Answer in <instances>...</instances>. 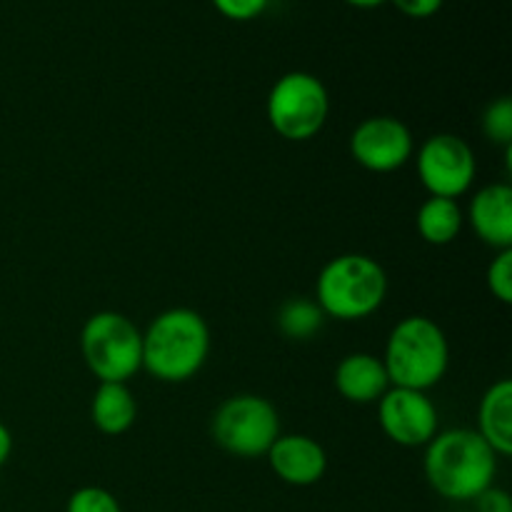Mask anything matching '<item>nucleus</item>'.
Returning <instances> with one entry per match:
<instances>
[{"label":"nucleus","mask_w":512,"mask_h":512,"mask_svg":"<svg viewBox=\"0 0 512 512\" xmlns=\"http://www.w3.org/2000/svg\"><path fill=\"white\" fill-rule=\"evenodd\" d=\"M425 480L450 503H473L495 485L498 455L475 430L455 428L438 433L425 445Z\"/></svg>","instance_id":"1"},{"label":"nucleus","mask_w":512,"mask_h":512,"mask_svg":"<svg viewBox=\"0 0 512 512\" xmlns=\"http://www.w3.org/2000/svg\"><path fill=\"white\" fill-rule=\"evenodd\" d=\"M208 355L210 328L198 310H165L143 333V368L160 383H188Z\"/></svg>","instance_id":"2"},{"label":"nucleus","mask_w":512,"mask_h":512,"mask_svg":"<svg viewBox=\"0 0 512 512\" xmlns=\"http://www.w3.org/2000/svg\"><path fill=\"white\" fill-rule=\"evenodd\" d=\"M383 365L393 388L428 393L448 373L450 345L443 328L425 315H408L388 335Z\"/></svg>","instance_id":"3"},{"label":"nucleus","mask_w":512,"mask_h":512,"mask_svg":"<svg viewBox=\"0 0 512 512\" xmlns=\"http://www.w3.org/2000/svg\"><path fill=\"white\" fill-rule=\"evenodd\" d=\"M388 295V275L370 255L345 253L325 263L315 283V303L325 318L363 320L383 305Z\"/></svg>","instance_id":"4"},{"label":"nucleus","mask_w":512,"mask_h":512,"mask_svg":"<svg viewBox=\"0 0 512 512\" xmlns=\"http://www.w3.org/2000/svg\"><path fill=\"white\" fill-rule=\"evenodd\" d=\"M80 353L100 383H128L143 368V333L115 310H100L80 330Z\"/></svg>","instance_id":"5"},{"label":"nucleus","mask_w":512,"mask_h":512,"mask_svg":"<svg viewBox=\"0 0 512 512\" xmlns=\"http://www.w3.org/2000/svg\"><path fill=\"white\" fill-rule=\"evenodd\" d=\"M268 123L290 143L313 140L330 113V95L323 80L305 70H293L275 80L268 93Z\"/></svg>","instance_id":"6"},{"label":"nucleus","mask_w":512,"mask_h":512,"mask_svg":"<svg viewBox=\"0 0 512 512\" xmlns=\"http://www.w3.org/2000/svg\"><path fill=\"white\" fill-rule=\"evenodd\" d=\"M210 433L218 448L235 458H263L280 438L278 410L260 395H233L215 410Z\"/></svg>","instance_id":"7"},{"label":"nucleus","mask_w":512,"mask_h":512,"mask_svg":"<svg viewBox=\"0 0 512 512\" xmlns=\"http://www.w3.org/2000/svg\"><path fill=\"white\" fill-rule=\"evenodd\" d=\"M415 168L423 188L433 198H460L475 180V153L460 135H430L415 155Z\"/></svg>","instance_id":"8"},{"label":"nucleus","mask_w":512,"mask_h":512,"mask_svg":"<svg viewBox=\"0 0 512 512\" xmlns=\"http://www.w3.org/2000/svg\"><path fill=\"white\" fill-rule=\"evenodd\" d=\"M413 133L393 115L365 118L350 135V155L370 173H393L413 158Z\"/></svg>","instance_id":"9"},{"label":"nucleus","mask_w":512,"mask_h":512,"mask_svg":"<svg viewBox=\"0 0 512 512\" xmlns=\"http://www.w3.org/2000/svg\"><path fill=\"white\" fill-rule=\"evenodd\" d=\"M378 420L383 433L403 448H423L438 435V408L420 390L390 385L378 400Z\"/></svg>","instance_id":"10"},{"label":"nucleus","mask_w":512,"mask_h":512,"mask_svg":"<svg viewBox=\"0 0 512 512\" xmlns=\"http://www.w3.org/2000/svg\"><path fill=\"white\" fill-rule=\"evenodd\" d=\"M268 463L273 473L293 488H310L320 483L328 470V455L318 440L308 435H280L268 450Z\"/></svg>","instance_id":"11"},{"label":"nucleus","mask_w":512,"mask_h":512,"mask_svg":"<svg viewBox=\"0 0 512 512\" xmlns=\"http://www.w3.org/2000/svg\"><path fill=\"white\" fill-rule=\"evenodd\" d=\"M468 220L475 235L493 250L512 248V188L508 183H493L473 195Z\"/></svg>","instance_id":"12"},{"label":"nucleus","mask_w":512,"mask_h":512,"mask_svg":"<svg viewBox=\"0 0 512 512\" xmlns=\"http://www.w3.org/2000/svg\"><path fill=\"white\" fill-rule=\"evenodd\" d=\"M335 390L353 405L378 403L390 388L383 358L370 353H350L335 368Z\"/></svg>","instance_id":"13"},{"label":"nucleus","mask_w":512,"mask_h":512,"mask_svg":"<svg viewBox=\"0 0 512 512\" xmlns=\"http://www.w3.org/2000/svg\"><path fill=\"white\" fill-rule=\"evenodd\" d=\"M475 433L490 445L498 458H508L512 453V383L508 378L498 380L485 390Z\"/></svg>","instance_id":"14"},{"label":"nucleus","mask_w":512,"mask_h":512,"mask_svg":"<svg viewBox=\"0 0 512 512\" xmlns=\"http://www.w3.org/2000/svg\"><path fill=\"white\" fill-rule=\"evenodd\" d=\"M138 418V403L128 383H100L90 400V420L103 435H123Z\"/></svg>","instance_id":"15"},{"label":"nucleus","mask_w":512,"mask_h":512,"mask_svg":"<svg viewBox=\"0 0 512 512\" xmlns=\"http://www.w3.org/2000/svg\"><path fill=\"white\" fill-rule=\"evenodd\" d=\"M463 210H460L458 200L450 198H433L430 195L418 210V233L425 243L430 245H450L463 230Z\"/></svg>","instance_id":"16"},{"label":"nucleus","mask_w":512,"mask_h":512,"mask_svg":"<svg viewBox=\"0 0 512 512\" xmlns=\"http://www.w3.org/2000/svg\"><path fill=\"white\" fill-rule=\"evenodd\" d=\"M278 330L288 340H310L323 330L325 313L320 305L310 298H290L278 310Z\"/></svg>","instance_id":"17"},{"label":"nucleus","mask_w":512,"mask_h":512,"mask_svg":"<svg viewBox=\"0 0 512 512\" xmlns=\"http://www.w3.org/2000/svg\"><path fill=\"white\" fill-rule=\"evenodd\" d=\"M483 133L490 143L500 148H512V100L498 98L485 108L483 113Z\"/></svg>","instance_id":"18"},{"label":"nucleus","mask_w":512,"mask_h":512,"mask_svg":"<svg viewBox=\"0 0 512 512\" xmlns=\"http://www.w3.org/2000/svg\"><path fill=\"white\" fill-rule=\"evenodd\" d=\"M65 512H123V508L110 490L100 485H85L70 495Z\"/></svg>","instance_id":"19"},{"label":"nucleus","mask_w":512,"mask_h":512,"mask_svg":"<svg viewBox=\"0 0 512 512\" xmlns=\"http://www.w3.org/2000/svg\"><path fill=\"white\" fill-rule=\"evenodd\" d=\"M488 290L500 303H512V248L498 250L493 263L488 265Z\"/></svg>","instance_id":"20"},{"label":"nucleus","mask_w":512,"mask_h":512,"mask_svg":"<svg viewBox=\"0 0 512 512\" xmlns=\"http://www.w3.org/2000/svg\"><path fill=\"white\" fill-rule=\"evenodd\" d=\"M215 10L220 15H225L228 20L235 23H248V20L260 18L265 13V8L270 5V0H213Z\"/></svg>","instance_id":"21"},{"label":"nucleus","mask_w":512,"mask_h":512,"mask_svg":"<svg viewBox=\"0 0 512 512\" xmlns=\"http://www.w3.org/2000/svg\"><path fill=\"white\" fill-rule=\"evenodd\" d=\"M475 512H512V498L508 490L490 485L488 490L473 500Z\"/></svg>","instance_id":"22"},{"label":"nucleus","mask_w":512,"mask_h":512,"mask_svg":"<svg viewBox=\"0 0 512 512\" xmlns=\"http://www.w3.org/2000/svg\"><path fill=\"white\" fill-rule=\"evenodd\" d=\"M390 3H393L400 13L415 20L433 18V15L443 8V0H390Z\"/></svg>","instance_id":"23"},{"label":"nucleus","mask_w":512,"mask_h":512,"mask_svg":"<svg viewBox=\"0 0 512 512\" xmlns=\"http://www.w3.org/2000/svg\"><path fill=\"white\" fill-rule=\"evenodd\" d=\"M10 453H13V433L8 430V425L0 423V468L8 463Z\"/></svg>","instance_id":"24"},{"label":"nucleus","mask_w":512,"mask_h":512,"mask_svg":"<svg viewBox=\"0 0 512 512\" xmlns=\"http://www.w3.org/2000/svg\"><path fill=\"white\" fill-rule=\"evenodd\" d=\"M343 3L353 5V8H360V10H373V8H380L383 3H388V0H343Z\"/></svg>","instance_id":"25"}]
</instances>
